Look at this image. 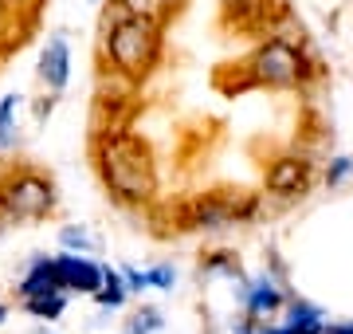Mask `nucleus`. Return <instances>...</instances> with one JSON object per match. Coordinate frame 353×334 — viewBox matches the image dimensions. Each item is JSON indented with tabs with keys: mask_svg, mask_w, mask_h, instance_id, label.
Segmentation results:
<instances>
[{
	"mask_svg": "<svg viewBox=\"0 0 353 334\" xmlns=\"http://www.w3.org/2000/svg\"><path fill=\"white\" fill-rule=\"evenodd\" d=\"M94 169L106 193L122 205H150L157 197L153 150L130 126H106L94 134Z\"/></svg>",
	"mask_w": 353,
	"mask_h": 334,
	"instance_id": "nucleus-1",
	"label": "nucleus"
},
{
	"mask_svg": "<svg viewBox=\"0 0 353 334\" xmlns=\"http://www.w3.org/2000/svg\"><path fill=\"white\" fill-rule=\"evenodd\" d=\"M102 55L110 71L122 83L138 87L161 67L165 55V24L145 20V16H130V12H114L102 28Z\"/></svg>",
	"mask_w": 353,
	"mask_h": 334,
	"instance_id": "nucleus-2",
	"label": "nucleus"
},
{
	"mask_svg": "<svg viewBox=\"0 0 353 334\" xmlns=\"http://www.w3.org/2000/svg\"><path fill=\"white\" fill-rule=\"evenodd\" d=\"M236 71V90H294L306 87L318 75L314 59L306 55L303 43H294L287 36H267L263 43H255L240 63H228Z\"/></svg>",
	"mask_w": 353,
	"mask_h": 334,
	"instance_id": "nucleus-3",
	"label": "nucleus"
},
{
	"mask_svg": "<svg viewBox=\"0 0 353 334\" xmlns=\"http://www.w3.org/2000/svg\"><path fill=\"white\" fill-rule=\"evenodd\" d=\"M55 181L39 169L24 166L0 177V228L4 224H24V220H43L55 213Z\"/></svg>",
	"mask_w": 353,
	"mask_h": 334,
	"instance_id": "nucleus-4",
	"label": "nucleus"
},
{
	"mask_svg": "<svg viewBox=\"0 0 353 334\" xmlns=\"http://www.w3.org/2000/svg\"><path fill=\"white\" fill-rule=\"evenodd\" d=\"M259 201L248 189H220V193H204L196 201L181 208V228H201V232H216L228 224H240L252 220Z\"/></svg>",
	"mask_w": 353,
	"mask_h": 334,
	"instance_id": "nucleus-5",
	"label": "nucleus"
},
{
	"mask_svg": "<svg viewBox=\"0 0 353 334\" xmlns=\"http://www.w3.org/2000/svg\"><path fill=\"white\" fill-rule=\"evenodd\" d=\"M314 181H318V173H314V161H306L303 154H283V157H275L271 166H267V173H263V185H267V193L271 197H306L310 189H314Z\"/></svg>",
	"mask_w": 353,
	"mask_h": 334,
	"instance_id": "nucleus-6",
	"label": "nucleus"
},
{
	"mask_svg": "<svg viewBox=\"0 0 353 334\" xmlns=\"http://www.w3.org/2000/svg\"><path fill=\"white\" fill-rule=\"evenodd\" d=\"M55 271H59V283H63L67 295H94L102 283V264H94L90 256H79V252H59L51 256Z\"/></svg>",
	"mask_w": 353,
	"mask_h": 334,
	"instance_id": "nucleus-7",
	"label": "nucleus"
},
{
	"mask_svg": "<svg viewBox=\"0 0 353 334\" xmlns=\"http://www.w3.org/2000/svg\"><path fill=\"white\" fill-rule=\"evenodd\" d=\"M240 303L243 311H248V319H275L279 311H283V303H287V291L279 287L271 275H259V279H240Z\"/></svg>",
	"mask_w": 353,
	"mask_h": 334,
	"instance_id": "nucleus-8",
	"label": "nucleus"
},
{
	"mask_svg": "<svg viewBox=\"0 0 353 334\" xmlns=\"http://www.w3.org/2000/svg\"><path fill=\"white\" fill-rule=\"evenodd\" d=\"M39 83L48 90H59L71 83V43H67V32H51V39L43 43L39 52V67H36Z\"/></svg>",
	"mask_w": 353,
	"mask_h": 334,
	"instance_id": "nucleus-9",
	"label": "nucleus"
},
{
	"mask_svg": "<svg viewBox=\"0 0 353 334\" xmlns=\"http://www.w3.org/2000/svg\"><path fill=\"white\" fill-rule=\"evenodd\" d=\"M63 291L59 283V271L51 264V256H32V264L24 268V275L16 279V299H36V295H55ZM67 295V291H63Z\"/></svg>",
	"mask_w": 353,
	"mask_h": 334,
	"instance_id": "nucleus-10",
	"label": "nucleus"
},
{
	"mask_svg": "<svg viewBox=\"0 0 353 334\" xmlns=\"http://www.w3.org/2000/svg\"><path fill=\"white\" fill-rule=\"evenodd\" d=\"M189 0H114V12H130V16H145L157 24H169Z\"/></svg>",
	"mask_w": 353,
	"mask_h": 334,
	"instance_id": "nucleus-11",
	"label": "nucleus"
},
{
	"mask_svg": "<svg viewBox=\"0 0 353 334\" xmlns=\"http://www.w3.org/2000/svg\"><path fill=\"white\" fill-rule=\"evenodd\" d=\"M283 311H287V322H283V326H290V331H326L322 307L306 303V299H287Z\"/></svg>",
	"mask_w": 353,
	"mask_h": 334,
	"instance_id": "nucleus-12",
	"label": "nucleus"
},
{
	"mask_svg": "<svg viewBox=\"0 0 353 334\" xmlns=\"http://www.w3.org/2000/svg\"><path fill=\"white\" fill-rule=\"evenodd\" d=\"M126 295H130V287H126V279H122V271L118 268H102V283H99V291H94V303L99 307H110V311H118L122 303H126Z\"/></svg>",
	"mask_w": 353,
	"mask_h": 334,
	"instance_id": "nucleus-13",
	"label": "nucleus"
},
{
	"mask_svg": "<svg viewBox=\"0 0 353 334\" xmlns=\"http://www.w3.org/2000/svg\"><path fill=\"white\" fill-rule=\"evenodd\" d=\"M20 307L32 315V319H43V322H55L63 319L67 311V295L63 291H55V295H36V299H20Z\"/></svg>",
	"mask_w": 353,
	"mask_h": 334,
	"instance_id": "nucleus-14",
	"label": "nucleus"
},
{
	"mask_svg": "<svg viewBox=\"0 0 353 334\" xmlns=\"http://www.w3.org/2000/svg\"><path fill=\"white\" fill-rule=\"evenodd\" d=\"M161 326H165V319H161V311H157V307H138L126 319L122 334H157Z\"/></svg>",
	"mask_w": 353,
	"mask_h": 334,
	"instance_id": "nucleus-15",
	"label": "nucleus"
},
{
	"mask_svg": "<svg viewBox=\"0 0 353 334\" xmlns=\"http://www.w3.org/2000/svg\"><path fill=\"white\" fill-rule=\"evenodd\" d=\"M59 244H63L67 252H79V256H94V252H99V240H94L87 228H75V224L59 228Z\"/></svg>",
	"mask_w": 353,
	"mask_h": 334,
	"instance_id": "nucleus-16",
	"label": "nucleus"
},
{
	"mask_svg": "<svg viewBox=\"0 0 353 334\" xmlns=\"http://www.w3.org/2000/svg\"><path fill=\"white\" fill-rule=\"evenodd\" d=\"M16 110H20V95H4L0 99V146L4 150L16 146Z\"/></svg>",
	"mask_w": 353,
	"mask_h": 334,
	"instance_id": "nucleus-17",
	"label": "nucleus"
},
{
	"mask_svg": "<svg viewBox=\"0 0 353 334\" xmlns=\"http://www.w3.org/2000/svg\"><path fill=\"white\" fill-rule=\"evenodd\" d=\"M201 271L204 275H212V271H220V275H232V279H243V268L240 259L232 256V252H212V256L201 259Z\"/></svg>",
	"mask_w": 353,
	"mask_h": 334,
	"instance_id": "nucleus-18",
	"label": "nucleus"
},
{
	"mask_svg": "<svg viewBox=\"0 0 353 334\" xmlns=\"http://www.w3.org/2000/svg\"><path fill=\"white\" fill-rule=\"evenodd\" d=\"M141 279H145V287H157V291H173L176 268H173V264H157V268H145V271H141Z\"/></svg>",
	"mask_w": 353,
	"mask_h": 334,
	"instance_id": "nucleus-19",
	"label": "nucleus"
},
{
	"mask_svg": "<svg viewBox=\"0 0 353 334\" xmlns=\"http://www.w3.org/2000/svg\"><path fill=\"white\" fill-rule=\"evenodd\" d=\"M322 177H326V185L330 189H338V185H345V181L353 177V157H334V161H330L326 166V173H322Z\"/></svg>",
	"mask_w": 353,
	"mask_h": 334,
	"instance_id": "nucleus-20",
	"label": "nucleus"
},
{
	"mask_svg": "<svg viewBox=\"0 0 353 334\" xmlns=\"http://www.w3.org/2000/svg\"><path fill=\"white\" fill-rule=\"evenodd\" d=\"M326 334H353V322H326Z\"/></svg>",
	"mask_w": 353,
	"mask_h": 334,
	"instance_id": "nucleus-21",
	"label": "nucleus"
},
{
	"mask_svg": "<svg viewBox=\"0 0 353 334\" xmlns=\"http://www.w3.org/2000/svg\"><path fill=\"white\" fill-rule=\"evenodd\" d=\"M8 315H12V311H8V303H4V299H0V326L8 322Z\"/></svg>",
	"mask_w": 353,
	"mask_h": 334,
	"instance_id": "nucleus-22",
	"label": "nucleus"
},
{
	"mask_svg": "<svg viewBox=\"0 0 353 334\" xmlns=\"http://www.w3.org/2000/svg\"><path fill=\"white\" fill-rule=\"evenodd\" d=\"M36 334H55V331H36Z\"/></svg>",
	"mask_w": 353,
	"mask_h": 334,
	"instance_id": "nucleus-23",
	"label": "nucleus"
}]
</instances>
